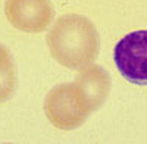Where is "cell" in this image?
Listing matches in <instances>:
<instances>
[{"mask_svg":"<svg viewBox=\"0 0 147 144\" xmlns=\"http://www.w3.org/2000/svg\"><path fill=\"white\" fill-rule=\"evenodd\" d=\"M5 15L18 31L40 34L52 24L55 9L50 0H6Z\"/></svg>","mask_w":147,"mask_h":144,"instance_id":"277c9868","label":"cell"},{"mask_svg":"<svg viewBox=\"0 0 147 144\" xmlns=\"http://www.w3.org/2000/svg\"><path fill=\"white\" fill-rule=\"evenodd\" d=\"M118 71L127 81L147 85V30H138L122 37L113 50Z\"/></svg>","mask_w":147,"mask_h":144,"instance_id":"3957f363","label":"cell"},{"mask_svg":"<svg viewBox=\"0 0 147 144\" xmlns=\"http://www.w3.org/2000/svg\"><path fill=\"white\" fill-rule=\"evenodd\" d=\"M46 43L52 57L66 69H81L93 63L100 46L94 24L77 13H68L55 21Z\"/></svg>","mask_w":147,"mask_h":144,"instance_id":"6da1fadb","label":"cell"},{"mask_svg":"<svg viewBox=\"0 0 147 144\" xmlns=\"http://www.w3.org/2000/svg\"><path fill=\"white\" fill-rule=\"evenodd\" d=\"M44 112L55 128L72 131L81 127L94 109L77 82H66L49 91L44 100Z\"/></svg>","mask_w":147,"mask_h":144,"instance_id":"7a4b0ae2","label":"cell"},{"mask_svg":"<svg viewBox=\"0 0 147 144\" xmlns=\"http://www.w3.org/2000/svg\"><path fill=\"white\" fill-rule=\"evenodd\" d=\"M16 87L15 63L7 47L0 44V104L12 99Z\"/></svg>","mask_w":147,"mask_h":144,"instance_id":"8992f818","label":"cell"},{"mask_svg":"<svg viewBox=\"0 0 147 144\" xmlns=\"http://www.w3.org/2000/svg\"><path fill=\"white\" fill-rule=\"evenodd\" d=\"M75 82L87 94L94 110H97L105 103L110 91L109 74L100 65H96V63H90L87 66L81 68L75 77Z\"/></svg>","mask_w":147,"mask_h":144,"instance_id":"5b68a950","label":"cell"}]
</instances>
